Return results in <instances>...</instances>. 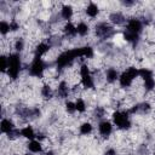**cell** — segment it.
<instances>
[{
    "label": "cell",
    "mask_w": 155,
    "mask_h": 155,
    "mask_svg": "<svg viewBox=\"0 0 155 155\" xmlns=\"http://www.w3.org/2000/svg\"><path fill=\"white\" fill-rule=\"evenodd\" d=\"M108 22L111 25H125L127 22V18L121 11H113L108 16Z\"/></svg>",
    "instance_id": "cell-8"
},
{
    "label": "cell",
    "mask_w": 155,
    "mask_h": 155,
    "mask_svg": "<svg viewBox=\"0 0 155 155\" xmlns=\"http://www.w3.org/2000/svg\"><path fill=\"white\" fill-rule=\"evenodd\" d=\"M22 155H33V154H31V153H29V151H28V153H23V154H22Z\"/></svg>",
    "instance_id": "cell-21"
},
{
    "label": "cell",
    "mask_w": 155,
    "mask_h": 155,
    "mask_svg": "<svg viewBox=\"0 0 155 155\" xmlns=\"http://www.w3.org/2000/svg\"><path fill=\"white\" fill-rule=\"evenodd\" d=\"M0 34L2 38L5 36H8L11 34V25H10V22L5 18H2L0 21Z\"/></svg>",
    "instance_id": "cell-16"
},
{
    "label": "cell",
    "mask_w": 155,
    "mask_h": 155,
    "mask_svg": "<svg viewBox=\"0 0 155 155\" xmlns=\"http://www.w3.org/2000/svg\"><path fill=\"white\" fill-rule=\"evenodd\" d=\"M93 132V125L90 121H84L79 125V133L81 136H90Z\"/></svg>",
    "instance_id": "cell-15"
},
{
    "label": "cell",
    "mask_w": 155,
    "mask_h": 155,
    "mask_svg": "<svg viewBox=\"0 0 155 155\" xmlns=\"http://www.w3.org/2000/svg\"><path fill=\"white\" fill-rule=\"evenodd\" d=\"M153 155H155V153H154V154H153Z\"/></svg>",
    "instance_id": "cell-23"
},
{
    "label": "cell",
    "mask_w": 155,
    "mask_h": 155,
    "mask_svg": "<svg viewBox=\"0 0 155 155\" xmlns=\"http://www.w3.org/2000/svg\"><path fill=\"white\" fill-rule=\"evenodd\" d=\"M22 69H23L22 54L17 53V52H11L8 54V69L6 71V75L11 82H15L19 79Z\"/></svg>",
    "instance_id": "cell-1"
},
{
    "label": "cell",
    "mask_w": 155,
    "mask_h": 155,
    "mask_svg": "<svg viewBox=\"0 0 155 155\" xmlns=\"http://www.w3.org/2000/svg\"><path fill=\"white\" fill-rule=\"evenodd\" d=\"M154 110H155V107H154Z\"/></svg>",
    "instance_id": "cell-22"
},
{
    "label": "cell",
    "mask_w": 155,
    "mask_h": 155,
    "mask_svg": "<svg viewBox=\"0 0 155 155\" xmlns=\"http://www.w3.org/2000/svg\"><path fill=\"white\" fill-rule=\"evenodd\" d=\"M59 16L63 22H71L75 16V8L73 4H63L59 8Z\"/></svg>",
    "instance_id": "cell-6"
},
{
    "label": "cell",
    "mask_w": 155,
    "mask_h": 155,
    "mask_svg": "<svg viewBox=\"0 0 155 155\" xmlns=\"http://www.w3.org/2000/svg\"><path fill=\"white\" fill-rule=\"evenodd\" d=\"M19 130H21V138H23L24 140L29 142V140L36 139V131L34 130V127L30 124L21 127Z\"/></svg>",
    "instance_id": "cell-12"
},
{
    "label": "cell",
    "mask_w": 155,
    "mask_h": 155,
    "mask_svg": "<svg viewBox=\"0 0 155 155\" xmlns=\"http://www.w3.org/2000/svg\"><path fill=\"white\" fill-rule=\"evenodd\" d=\"M101 13V8L98 6V4L96 2H87L85 10H84V15L85 17H88L90 19H94L99 16Z\"/></svg>",
    "instance_id": "cell-10"
},
{
    "label": "cell",
    "mask_w": 155,
    "mask_h": 155,
    "mask_svg": "<svg viewBox=\"0 0 155 155\" xmlns=\"http://www.w3.org/2000/svg\"><path fill=\"white\" fill-rule=\"evenodd\" d=\"M75 25H76V34H78L81 39H85V38L90 34V31H91L90 24H88L87 22H85V21H80V22H78Z\"/></svg>",
    "instance_id": "cell-13"
},
{
    "label": "cell",
    "mask_w": 155,
    "mask_h": 155,
    "mask_svg": "<svg viewBox=\"0 0 155 155\" xmlns=\"http://www.w3.org/2000/svg\"><path fill=\"white\" fill-rule=\"evenodd\" d=\"M111 122L121 131H128L132 126L128 110H114L111 113Z\"/></svg>",
    "instance_id": "cell-3"
},
{
    "label": "cell",
    "mask_w": 155,
    "mask_h": 155,
    "mask_svg": "<svg viewBox=\"0 0 155 155\" xmlns=\"http://www.w3.org/2000/svg\"><path fill=\"white\" fill-rule=\"evenodd\" d=\"M113 127H114L113 122L109 121V120H107V119L101 120V121L98 122V126H97L98 133H99V136L103 137V138H109V137L111 136V133H113Z\"/></svg>",
    "instance_id": "cell-7"
},
{
    "label": "cell",
    "mask_w": 155,
    "mask_h": 155,
    "mask_svg": "<svg viewBox=\"0 0 155 155\" xmlns=\"http://www.w3.org/2000/svg\"><path fill=\"white\" fill-rule=\"evenodd\" d=\"M93 31H94V35L98 36L99 39H108L114 34V28L109 22L104 21V22H98L94 25Z\"/></svg>",
    "instance_id": "cell-4"
},
{
    "label": "cell",
    "mask_w": 155,
    "mask_h": 155,
    "mask_svg": "<svg viewBox=\"0 0 155 155\" xmlns=\"http://www.w3.org/2000/svg\"><path fill=\"white\" fill-rule=\"evenodd\" d=\"M15 128H17V124L15 122V120L10 116H2L1 122H0V130L2 134H7L11 131H13Z\"/></svg>",
    "instance_id": "cell-9"
},
{
    "label": "cell",
    "mask_w": 155,
    "mask_h": 155,
    "mask_svg": "<svg viewBox=\"0 0 155 155\" xmlns=\"http://www.w3.org/2000/svg\"><path fill=\"white\" fill-rule=\"evenodd\" d=\"M64 109L68 114L73 115L74 113H76V108H75V101H70V99H67L64 101Z\"/></svg>",
    "instance_id": "cell-18"
},
{
    "label": "cell",
    "mask_w": 155,
    "mask_h": 155,
    "mask_svg": "<svg viewBox=\"0 0 155 155\" xmlns=\"http://www.w3.org/2000/svg\"><path fill=\"white\" fill-rule=\"evenodd\" d=\"M27 150L31 154H38V153H42L44 150V145L42 142L39 139H33L27 142Z\"/></svg>",
    "instance_id": "cell-14"
},
{
    "label": "cell",
    "mask_w": 155,
    "mask_h": 155,
    "mask_svg": "<svg viewBox=\"0 0 155 155\" xmlns=\"http://www.w3.org/2000/svg\"><path fill=\"white\" fill-rule=\"evenodd\" d=\"M119 78H120V73L116 68L114 67H109L104 70V81L107 84H114L116 81H119Z\"/></svg>",
    "instance_id": "cell-11"
},
{
    "label": "cell",
    "mask_w": 155,
    "mask_h": 155,
    "mask_svg": "<svg viewBox=\"0 0 155 155\" xmlns=\"http://www.w3.org/2000/svg\"><path fill=\"white\" fill-rule=\"evenodd\" d=\"M143 29H144V24L137 17L128 18L127 22H126V24H125V30H127L130 33H133V34H137V35H140L142 31H143Z\"/></svg>",
    "instance_id": "cell-5"
},
{
    "label": "cell",
    "mask_w": 155,
    "mask_h": 155,
    "mask_svg": "<svg viewBox=\"0 0 155 155\" xmlns=\"http://www.w3.org/2000/svg\"><path fill=\"white\" fill-rule=\"evenodd\" d=\"M0 61H1V74H6V71L8 69V54L1 53Z\"/></svg>",
    "instance_id": "cell-19"
},
{
    "label": "cell",
    "mask_w": 155,
    "mask_h": 155,
    "mask_svg": "<svg viewBox=\"0 0 155 155\" xmlns=\"http://www.w3.org/2000/svg\"><path fill=\"white\" fill-rule=\"evenodd\" d=\"M75 108L79 114H85L87 111V103L82 97L75 98Z\"/></svg>",
    "instance_id": "cell-17"
},
{
    "label": "cell",
    "mask_w": 155,
    "mask_h": 155,
    "mask_svg": "<svg viewBox=\"0 0 155 155\" xmlns=\"http://www.w3.org/2000/svg\"><path fill=\"white\" fill-rule=\"evenodd\" d=\"M116 154H117V153H116V149L113 148V147L107 148V150L104 151V155H116Z\"/></svg>",
    "instance_id": "cell-20"
},
{
    "label": "cell",
    "mask_w": 155,
    "mask_h": 155,
    "mask_svg": "<svg viewBox=\"0 0 155 155\" xmlns=\"http://www.w3.org/2000/svg\"><path fill=\"white\" fill-rule=\"evenodd\" d=\"M47 69L46 61L42 59V57L35 56L28 64V75L30 78H36V79H42L45 75V71Z\"/></svg>",
    "instance_id": "cell-2"
}]
</instances>
